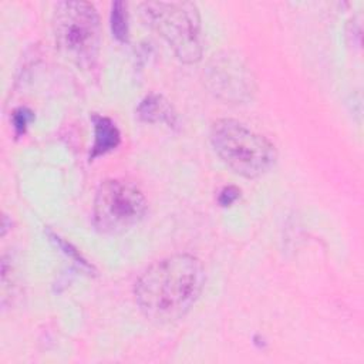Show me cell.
Instances as JSON below:
<instances>
[{"label": "cell", "mask_w": 364, "mask_h": 364, "mask_svg": "<svg viewBox=\"0 0 364 364\" xmlns=\"http://www.w3.org/2000/svg\"><path fill=\"white\" fill-rule=\"evenodd\" d=\"M205 267L191 253H175L146 267L136 279L134 299L141 313L158 323L176 321L198 301Z\"/></svg>", "instance_id": "1"}, {"label": "cell", "mask_w": 364, "mask_h": 364, "mask_svg": "<svg viewBox=\"0 0 364 364\" xmlns=\"http://www.w3.org/2000/svg\"><path fill=\"white\" fill-rule=\"evenodd\" d=\"M213 151L235 173L255 179L267 173L276 164L274 145L263 135L232 119H216L209 131Z\"/></svg>", "instance_id": "2"}, {"label": "cell", "mask_w": 364, "mask_h": 364, "mask_svg": "<svg viewBox=\"0 0 364 364\" xmlns=\"http://www.w3.org/2000/svg\"><path fill=\"white\" fill-rule=\"evenodd\" d=\"M53 31L58 50L82 70H92L100 57L101 28L97 9L90 1L68 0L55 4Z\"/></svg>", "instance_id": "3"}, {"label": "cell", "mask_w": 364, "mask_h": 364, "mask_svg": "<svg viewBox=\"0 0 364 364\" xmlns=\"http://www.w3.org/2000/svg\"><path fill=\"white\" fill-rule=\"evenodd\" d=\"M142 11L179 61L195 64L202 58L200 14L195 3L145 1Z\"/></svg>", "instance_id": "4"}, {"label": "cell", "mask_w": 364, "mask_h": 364, "mask_svg": "<svg viewBox=\"0 0 364 364\" xmlns=\"http://www.w3.org/2000/svg\"><path fill=\"white\" fill-rule=\"evenodd\" d=\"M146 212L142 191L124 179H105L97 188L92 206L94 226L105 235H119L138 225Z\"/></svg>", "instance_id": "5"}, {"label": "cell", "mask_w": 364, "mask_h": 364, "mask_svg": "<svg viewBox=\"0 0 364 364\" xmlns=\"http://www.w3.org/2000/svg\"><path fill=\"white\" fill-rule=\"evenodd\" d=\"M213 92L228 101L242 102L252 97L253 80L243 63L229 54L215 55L208 70Z\"/></svg>", "instance_id": "6"}, {"label": "cell", "mask_w": 364, "mask_h": 364, "mask_svg": "<svg viewBox=\"0 0 364 364\" xmlns=\"http://www.w3.org/2000/svg\"><path fill=\"white\" fill-rule=\"evenodd\" d=\"M94 124V144L91 146L90 159L105 155L107 152L115 149L121 142V134L117 125L108 117L92 115Z\"/></svg>", "instance_id": "7"}, {"label": "cell", "mask_w": 364, "mask_h": 364, "mask_svg": "<svg viewBox=\"0 0 364 364\" xmlns=\"http://www.w3.org/2000/svg\"><path fill=\"white\" fill-rule=\"evenodd\" d=\"M136 114L145 122H164L168 127H175L178 122V115L169 101L158 94L146 95L139 102Z\"/></svg>", "instance_id": "8"}, {"label": "cell", "mask_w": 364, "mask_h": 364, "mask_svg": "<svg viewBox=\"0 0 364 364\" xmlns=\"http://www.w3.org/2000/svg\"><path fill=\"white\" fill-rule=\"evenodd\" d=\"M111 30L117 40L127 41L128 38V11L127 4L121 0H117L111 6Z\"/></svg>", "instance_id": "9"}, {"label": "cell", "mask_w": 364, "mask_h": 364, "mask_svg": "<svg viewBox=\"0 0 364 364\" xmlns=\"http://www.w3.org/2000/svg\"><path fill=\"white\" fill-rule=\"evenodd\" d=\"M33 119V112L24 107L17 108L13 112V127L16 131V135H21L24 134L27 125L30 124V121Z\"/></svg>", "instance_id": "10"}, {"label": "cell", "mask_w": 364, "mask_h": 364, "mask_svg": "<svg viewBox=\"0 0 364 364\" xmlns=\"http://www.w3.org/2000/svg\"><path fill=\"white\" fill-rule=\"evenodd\" d=\"M239 195H240V191L236 186H225L220 191L218 200L222 206H229L239 198Z\"/></svg>", "instance_id": "11"}]
</instances>
